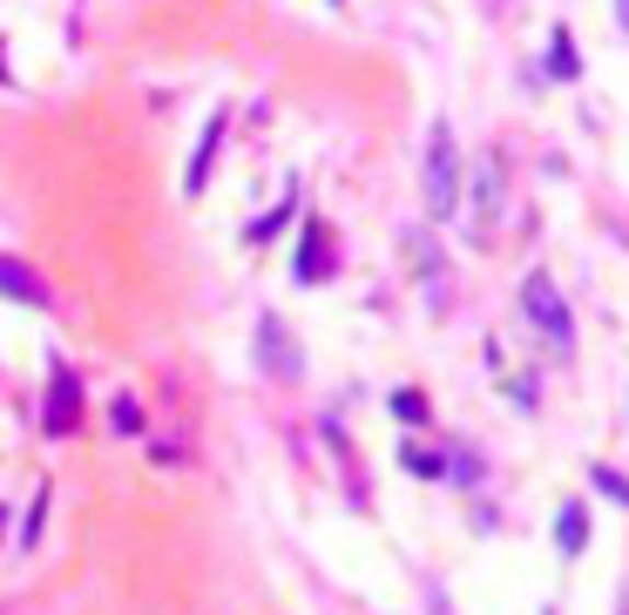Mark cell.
I'll return each instance as SVG.
<instances>
[{"mask_svg":"<svg viewBox=\"0 0 629 615\" xmlns=\"http://www.w3.org/2000/svg\"><path fill=\"white\" fill-rule=\"evenodd\" d=\"M522 318H528V332L556 359L575 352V318H569V304H562V291H556V278H548V271H528L522 278Z\"/></svg>","mask_w":629,"mask_h":615,"instance_id":"obj_1","label":"cell"},{"mask_svg":"<svg viewBox=\"0 0 629 615\" xmlns=\"http://www.w3.org/2000/svg\"><path fill=\"white\" fill-rule=\"evenodd\" d=\"M420 189H426V217H434V223H447V217L460 210V149H454V123H434V136H426Z\"/></svg>","mask_w":629,"mask_h":615,"instance_id":"obj_2","label":"cell"},{"mask_svg":"<svg viewBox=\"0 0 629 615\" xmlns=\"http://www.w3.org/2000/svg\"><path fill=\"white\" fill-rule=\"evenodd\" d=\"M82 427V379H75V365H55L48 379V399H42V433H75Z\"/></svg>","mask_w":629,"mask_h":615,"instance_id":"obj_3","label":"cell"},{"mask_svg":"<svg viewBox=\"0 0 629 615\" xmlns=\"http://www.w3.org/2000/svg\"><path fill=\"white\" fill-rule=\"evenodd\" d=\"M258 359H264L271 379H298V372H305V352H298V338H291L285 318H264V325H258Z\"/></svg>","mask_w":629,"mask_h":615,"instance_id":"obj_4","label":"cell"},{"mask_svg":"<svg viewBox=\"0 0 629 615\" xmlns=\"http://www.w3.org/2000/svg\"><path fill=\"white\" fill-rule=\"evenodd\" d=\"M0 298H14V304H27V312H48L55 304V291H48V278L34 271V264H21V257H8L0 251Z\"/></svg>","mask_w":629,"mask_h":615,"instance_id":"obj_5","label":"cell"},{"mask_svg":"<svg viewBox=\"0 0 629 615\" xmlns=\"http://www.w3.org/2000/svg\"><path fill=\"white\" fill-rule=\"evenodd\" d=\"M291 278H298V285H325V278H332V244H325L319 223H305L298 257H291Z\"/></svg>","mask_w":629,"mask_h":615,"instance_id":"obj_6","label":"cell"},{"mask_svg":"<svg viewBox=\"0 0 629 615\" xmlns=\"http://www.w3.org/2000/svg\"><path fill=\"white\" fill-rule=\"evenodd\" d=\"M224 149V115H210L204 123V136H196V156H190V170H183V197H196L204 189V176H210V156Z\"/></svg>","mask_w":629,"mask_h":615,"instance_id":"obj_7","label":"cell"},{"mask_svg":"<svg viewBox=\"0 0 629 615\" xmlns=\"http://www.w3.org/2000/svg\"><path fill=\"white\" fill-rule=\"evenodd\" d=\"M501 204H507V183H501V163L481 170V217H474V237H488V230L501 223Z\"/></svg>","mask_w":629,"mask_h":615,"instance_id":"obj_8","label":"cell"},{"mask_svg":"<svg viewBox=\"0 0 629 615\" xmlns=\"http://www.w3.org/2000/svg\"><path fill=\"white\" fill-rule=\"evenodd\" d=\"M556 548H562V555H582V548H588V508H582V501H562V514H556Z\"/></svg>","mask_w":629,"mask_h":615,"instance_id":"obj_9","label":"cell"},{"mask_svg":"<svg viewBox=\"0 0 629 615\" xmlns=\"http://www.w3.org/2000/svg\"><path fill=\"white\" fill-rule=\"evenodd\" d=\"M400 460H407V474H420V480H447L454 474V460L447 453H426V446H407Z\"/></svg>","mask_w":629,"mask_h":615,"instance_id":"obj_10","label":"cell"},{"mask_svg":"<svg viewBox=\"0 0 629 615\" xmlns=\"http://www.w3.org/2000/svg\"><path fill=\"white\" fill-rule=\"evenodd\" d=\"M548 68H556L562 82H575V74H582V61H575V42H569V27H556V34H548Z\"/></svg>","mask_w":629,"mask_h":615,"instance_id":"obj_11","label":"cell"},{"mask_svg":"<svg viewBox=\"0 0 629 615\" xmlns=\"http://www.w3.org/2000/svg\"><path fill=\"white\" fill-rule=\"evenodd\" d=\"M407 257H413V271L426 278V271H441V251L426 244V230H407Z\"/></svg>","mask_w":629,"mask_h":615,"instance_id":"obj_12","label":"cell"},{"mask_svg":"<svg viewBox=\"0 0 629 615\" xmlns=\"http://www.w3.org/2000/svg\"><path fill=\"white\" fill-rule=\"evenodd\" d=\"M115 433H129V440L142 433V413H136V399H129V393H115Z\"/></svg>","mask_w":629,"mask_h":615,"instance_id":"obj_13","label":"cell"},{"mask_svg":"<svg viewBox=\"0 0 629 615\" xmlns=\"http://www.w3.org/2000/svg\"><path fill=\"white\" fill-rule=\"evenodd\" d=\"M588 480H596V487L609 494V501H616V508H629V480H622L616 467H596V474H588Z\"/></svg>","mask_w":629,"mask_h":615,"instance_id":"obj_14","label":"cell"},{"mask_svg":"<svg viewBox=\"0 0 629 615\" xmlns=\"http://www.w3.org/2000/svg\"><path fill=\"white\" fill-rule=\"evenodd\" d=\"M291 210H298V197H285L271 217H258V223H251V237H271V230H285V223H291Z\"/></svg>","mask_w":629,"mask_h":615,"instance_id":"obj_15","label":"cell"},{"mask_svg":"<svg viewBox=\"0 0 629 615\" xmlns=\"http://www.w3.org/2000/svg\"><path fill=\"white\" fill-rule=\"evenodd\" d=\"M392 413L413 419V427H426V399H420V393H392Z\"/></svg>","mask_w":629,"mask_h":615,"instance_id":"obj_16","label":"cell"},{"mask_svg":"<svg viewBox=\"0 0 629 615\" xmlns=\"http://www.w3.org/2000/svg\"><path fill=\"white\" fill-rule=\"evenodd\" d=\"M42 521H48V487L34 494V508H27V534H21V542H34V534H42Z\"/></svg>","mask_w":629,"mask_h":615,"instance_id":"obj_17","label":"cell"},{"mask_svg":"<svg viewBox=\"0 0 629 615\" xmlns=\"http://www.w3.org/2000/svg\"><path fill=\"white\" fill-rule=\"evenodd\" d=\"M616 21H622V34H629V0H616Z\"/></svg>","mask_w":629,"mask_h":615,"instance_id":"obj_18","label":"cell"},{"mask_svg":"<svg viewBox=\"0 0 629 615\" xmlns=\"http://www.w3.org/2000/svg\"><path fill=\"white\" fill-rule=\"evenodd\" d=\"M0 82H8V61H0Z\"/></svg>","mask_w":629,"mask_h":615,"instance_id":"obj_19","label":"cell"},{"mask_svg":"<svg viewBox=\"0 0 629 615\" xmlns=\"http://www.w3.org/2000/svg\"><path fill=\"white\" fill-rule=\"evenodd\" d=\"M0 534H8V514H0Z\"/></svg>","mask_w":629,"mask_h":615,"instance_id":"obj_20","label":"cell"},{"mask_svg":"<svg viewBox=\"0 0 629 615\" xmlns=\"http://www.w3.org/2000/svg\"><path fill=\"white\" fill-rule=\"evenodd\" d=\"M622 615H629V608H622Z\"/></svg>","mask_w":629,"mask_h":615,"instance_id":"obj_21","label":"cell"}]
</instances>
